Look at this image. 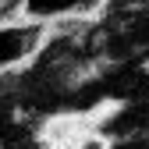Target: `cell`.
Returning a JSON list of instances; mask_svg holds the SVG:
<instances>
[{"label":"cell","mask_w":149,"mask_h":149,"mask_svg":"<svg viewBox=\"0 0 149 149\" xmlns=\"http://www.w3.org/2000/svg\"><path fill=\"white\" fill-rule=\"evenodd\" d=\"M139 71H142V78H149V53H146V57L139 61Z\"/></svg>","instance_id":"obj_1"}]
</instances>
